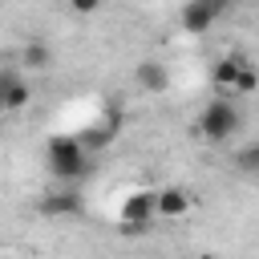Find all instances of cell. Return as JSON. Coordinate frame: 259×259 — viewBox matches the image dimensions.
<instances>
[{
	"label": "cell",
	"instance_id": "cell-10",
	"mask_svg": "<svg viewBox=\"0 0 259 259\" xmlns=\"http://www.w3.org/2000/svg\"><path fill=\"white\" fill-rule=\"evenodd\" d=\"M243 65H251L243 53H227V57H219V61H214V69H210L214 85L231 93V85H235V77H239V69H243Z\"/></svg>",
	"mask_w": 259,
	"mask_h": 259
},
{
	"label": "cell",
	"instance_id": "cell-9",
	"mask_svg": "<svg viewBox=\"0 0 259 259\" xmlns=\"http://www.w3.org/2000/svg\"><path fill=\"white\" fill-rule=\"evenodd\" d=\"M178 20H182V28H186V32H206V28L219 20V12H214L206 0H186Z\"/></svg>",
	"mask_w": 259,
	"mask_h": 259
},
{
	"label": "cell",
	"instance_id": "cell-1",
	"mask_svg": "<svg viewBox=\"0 0 259 259\" xmlns=\"http://www.w3.org/2000/svg\"><path fill=\"white\" fill-rule=\"evenodd\" d=\"M45 162H49V174L61 178V182H77V178H85L89 166H93V158H89V150L81 146V138H69V134L49 138Z\"/></svg>",
	"mask_w": 259,
	"mask_h": 259
},
{
	"label": "cell",
	"instance_id": "cell-3",
	"mask_svg": "<svg viewBox=\"0 0 259 259\" xmlns=\"http://www.w3.org/2000/svg\"><path fill=\"white\" fill-rule=\"evenodd\" d=\"M121 125H125V109L117 105V101H109V109L81 134V146L93 154V150H105L109 142H117V134H121Z\"/></svg>",
	"mask_w": 259,
	"mask_h": 259
},
{
	"label": "cell",
	"instance_id": "cell-5",
	"mask_svg": "<svg viewBox=\"0 0 259 259\" xmlns=\"http://www.w3.org/2000/svg\"><path fill=\"white\" fill-rule=\"evenodd\" d=\"M28 97H32V85H28L20 73L0 69V109H24Z\"/></svg>",
	"mask_w": 259,
	"mask_h": 259
},
{
	"label": "cell",
	"instance_id": "cell-2",
	"mask_svg": "<svg viewBox=\"0 0 259 259\" xmlns=\"http://www.w3.org/2000/svg\"><path fill=\"white\" fill-rule=\"evenodd\" d=\"M235 130H243V109L235 105V97L227 93V97H214V101H206V109L198 113V121H194V138H202V142H227V138H235Z\"/></svg>",
	"mask_w": 259,
	"mask_h": 259
},
{
	"label": "cell",
	"instance_id": "cell-13",
	"mask_svg": "<svg viewBox=\"0 0 259 259\" xmlns=\"http://www.w3.org/2000/svg\"><path fill=\"white\" fill-rule=\"evenodd\" d=\"M65 4H69L77 16H93V12H101V4H105V0H65Z\"/></svg>",
	"mask_w": 259,
	"mask_h": 259
},
{
	"label": "cell",
	"instance_id": "cell-12",
	"mask_svg": "<svg viewBox=\"0 0 259 259\" xmlns=\"http://www.w3.org/2000/svg\"><path fill=\"white\" fill-rule=\"evenodd\" d=\"M255 85H259V77H255V65H243V69H239V77H235V85H231V93H239V97H251V93H255Z\"/></svg>",
	"mask_w": 259,
	"mask_h": 259
},
{
	"label": "cell",
	"instance_id": "cell-8",
	"mask_svg": "<svg viewBox=\"0 0 259 259\" xmlns=\"http://www.w3.org/2000/svg\"><path fill=\"white\" fill-rule=\"evenodd\" d=\"M121 223H154V190H130L121 198Z\"/></svg>",
	"mask_w": 259,
	"mask_h": 259
},
{
	"label": "cell",
	"instance_id": "cell-4",
	"mask_svg": "<svg viewBox=\"0 0 259 259\" xmlns=\"http://www.w3.org/2000/svg\"><path fill=\"white\" fill-rule=\"evenodd\" d=\"M190 190H182V186H162V190H154V219H182L186 210H190Z\"/></svg>",
	"mask_w": 259,
	"mask_h": 259
},
{
	"label": "cell",
	"instance_id": "cell-15",
	"mask_svg": "<svg viewBox=\"0 0 259 259\" xmlns=\"http://www.w3.org/2000/svg\"><path fill=\"white\" fill-rule=\"evenodd\" d=\"M117 231H121V235L130 239V235H146V231H150V223H121Z\"/></svg>",
	"mask_w": 259,
	"mask_h": 259
},
{
	"label": "cell",
	"instance_id": "cell-11",
	"mask_svg": "<svg viewBox=\"0 0 259 259\" xmlns=\"http://www.w3.org/2000/svg\"><path fill=\"white\" fill-rule=\"evenodd\" d=\"M20 65L24 69H53V49L45 40H28L20 49Z\"/></svg>",
	"mask_w": 259,
	"mask_h": 259
},
{
	"label": "cell",
	"instance_id": "cell-7",
	"mask_svg": "<svg viewBox=\"0 0 259 259\" xmlns=\"http://www.w3.org/2000/svg\"><path fill=\"white\" fill-rule=\"evenodd\" d=\"M134 81H138V89H146V93H162V89L170 85V73H166V65H162V61L146 57V61H138V65H134Z\"/></svg>",
	"mask_w": 259,
	"mask_h": 259
},
{
	"label": "cell",
	"instance_id": "cell-6",
	"mask_svg": "<svg viewBox=\"0 0 259 259\" xmlns=\"http://www.w3.org/2000/svg\"><path fill=\"white\" fill-rule=\"evenodd\" d=\"M81 210H85V202L73 190H53L40 198V214H49V219H77Z\"/></svg>",
	"mask_w": 259,
	"mask_h": 259
},
{
	"label": "cell",
	"instance_id": "cell-14",
	"mask_svg": "<svg viewBox=\"0 0 259 259\" xmlns=\"http://www.w3.org/2000/svg\"><path fill=\"white\" fill-rule=\"evenodd\" d=\"M239 166H243V170H247V174H251V170H255V166H259V150H255V146H247V150H243V154H239Z\"/></svg>",
	"mask_w": 259,
	"mask_h": 259
},
{
	"label": "cell",
	"instance_id": "cell-16",
	"mask_svg": "<svg viewBox=\"0 0 259 259\" xmlns=\"http://www.w3.org/2000/svg\"><path fill=\"white\" fill-rule=\"evenodd\" d=\"M206 4H210V8H214V12H219V16H223V12H227V4H231V0H206Z\"/></svg>",
	"mask_w": 259,
	"mask_h": 259
}]
</instances>
